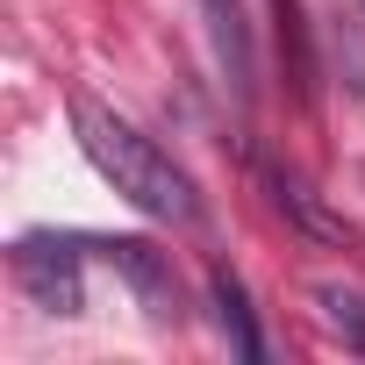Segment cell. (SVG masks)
Wrapping results in <instances>:
<instances>
[{
  "label": "cell",
  "mask_w": 365,
  "mask_h": 365,
  "mask_svg": "<svg viewBox=\"0 0 365 365\" xmlns=\"http://www.w3.org/2000/svg\"><path fill=\"white\" fill-rule=\"evenodd\" d=\"M72 129H79V143H86V158L115 179V194L129 201V208H143V215H158V222H201V194H194V179L179 172L129 115H115L108 101H93V93H72Z\"/></svg>",
  "instance_id": "1"
},
{
  "label": "cell",
  "mask_w": 365,
  "mask_h": 365,
  "mask_svg": "<svg viewBox=\"0 0 365 365\" xmlns=\"http://www.w3.org/2000/svg\"><path fill=\"white\" fill-rule=\"evenodd\" d=\"M15 279L29 287V301L43 315H86V279H79L72 237H22L15 244Z\"/></svg>",
  "instance_id": "2"
},
{
  "label": "cell",
  "mask_w": 365,
  "mask_h": 365,
  "mask_svg": "<svg viewBox=\"0 0 365 365\" xmlns=\"http://www.w3.org/2000/svg\"><path fill=\"white\" fill-rule=\"evenodd\" d=\"M201 22H208V51L230 79L237 101L258 93V36H251V8L244 0H201Z\"/></svg>",
  "instance_id": "3"
},
{
  "label": "cell",
  "mask_w": 365,
  "mask_h": 365,
  "mask_svg": "<svg viewBox=\"0 0 365 365\" xmlns=\"http://www.w3.org/2000/svg\"><path fill=\"white\" fill-rule=\"evenodd\" d=\"M101 251H108V265L136 287V301H143L150 322H179V279H172L165 251H150L143 237H115V244H101Z\"/></svg>",
  "instance_id": "4"
},
{
  "label": "cell",
  "mask_w": 365,
  "mask_h": 365,
  "mask_svg": "<svg viewBox=\"0 0 365 365\" xmlns=\"http://www.w3.org/2000/svg\"><path fill=\"white\" fill-rule=\"evenodd\" d=\"M265 194H272V208H279L308 244H336V251H344V244H358V230H351L336 208H322V194L308 187V179H294V172H279V165H272V172H265Z\"/></svg>",
  "instance_id": "5"
},
{
  "label": "cell",
  "mask_w": 365,
  "mask_h": 365,
  "mask_svg": "<svg viewBox=\"0 0 365 365\" xmlns=\"http://www.w3.org/2000/svg\"><path fill=\"white\" fill-rule=\"evenodd\" d=\"M308 301H315L322 329H329L344 351H358V358H365V294H358V287H344V279H315V287H308Z\"/></svg>",
  "instance_id": "6"
},
{
  "label": "cell",
  "mask_w": 365,
  "mask_h": 365,
  "mask_svg": "<svg viewBox=\"0 0 365 365\" xmlns=\"http://www.w3.org/2000/svg\"><path fill=\"white\" fill-rule=\"evenodd\" d=\"M208 301H215V322H222L230 351L258 365V358H265V336H258V322H251V301H244V287H237L230 272H208Z\"/></svg>",
  "instance_id": "7"
}]
</instances>
